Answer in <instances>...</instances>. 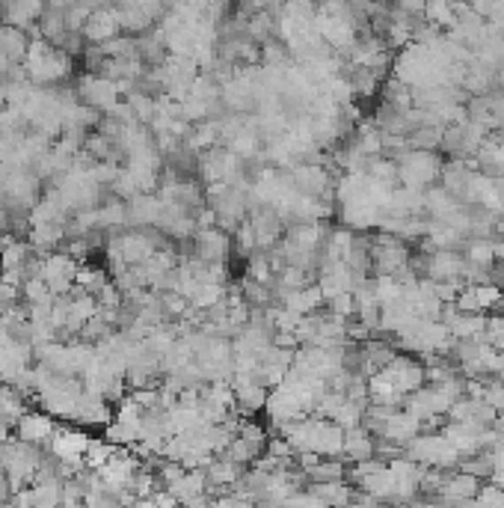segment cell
<instances>
[{
    "mask_svg": "<svg viewBox=\"0 0 504 508\" xmlns=\"http://www.w3.org/2000/svg\"><path fill=\"white\" fill-rule=\"evenodd\" d=\"M83 393H87V387H83L81 378H74V375H54L36 393V404H39L42 410H48L54 419L74 422V419H78V408H81Z\"/></svg>",
    "mask_w": 504,
    "mask_h": 508,
    "instance_id": "1",
    "label": "cell"
},
{
    "mask_svg": "<svg viewBox=\"0 0 504 508\" xmlns=\"http://www.w3.org/2000/svg\"><path fill=\"white\" fill-rule=\"evenodd\" d=\"M404 455L418 461L422 467H437L442 473L460 467V452L448 443V437L442 431H418L404 446Z\"/></svg>",
    "mask_w": 504,
    "mask_h": 508,
    "instance_id": "2",
    "label": "cell"
},
{
    "mask_svg": "<svg viewBox=\"0 0 504 508\" xmlns=\"http://www.w3.org/2000/svg\"><path fill=\"white\" fill-rule=\"evenodd\" d=\"M398 164V179L407 188H430L442 173V158L430 149H407L404 155L395 158Z\"/></svg>",
    "mask_w": 504,
    "mask_h": 508,
    "instance_id": "3",
    "label": "cell"
},
{
    "mask_svg": "<svg viewBox=\"0 0 504 508\" xmlns=\"http://www.w3.org/2000/svg\"><path fill=\"white\" fill-rule=\"evenodd\" d=\"M81 262L66 250H50L42 253V265H39V277L50 285L54 294H68L74 289V277H78Z\"/></svg>",
    "mask_w": 504,
    "mask_h": 508,
    "instance_id": "4",
    "label": "cell"
},
{
    "mask_svg": "<svg viewBox=\"0 0 504 508\" xmlns=\"http://www.w3.org/2000/svg\"><path fill=\"white\" fill-rule=\"evenodd\" d=\"M371 262H374V274H398L400 268L409 265L407 241L380 230L371 238Z\"/></svg>",
    "mask_w": 504,
    "mask_h": 508,
    "instance_id": "5",
    "label": "cell"
},
{
    "mask_svg": "<svg viewBox=\"0 0 504 508\" xmlns=\"http://www.w3.org/2000/svg\"><path fill=\"white\" fill-rule=\"evenodd\" d=\"M232 389H235V404L244 417H252L268 408V395H270V387L255 375V371H232Z\"/></svg>",
    "mask_w": 504,
    "mask_h": 508,
    "instance_id": "6",
    "label": "cell"
},
{
    "mask_svg": "<svg viewBox=\"0 0 504 508\" xmlns=\"http://www.w3.org/2000/svg\"><path fill=\"white\" fill-rule=\"evenodd\" d=\"M33 357H36V351H33L30 342H21V339H0V384H15L24 371L30 369Z\"/></svg>",
    "mask_w": 504,
    "mask_h": 508,
    "instance_id": "7",
    "label": "cell"
},
{
    "mask_svg": "<svg viewBox=\"0 0 504 508\" xmlns=\"http://www.w3.org/2000/svg\"><path fill=\"white\" fill-rule=\"evenodd\" d=\"M92 443V437L87 431H78V428H57L54 437L48 443V452L54 455L57 461H66V464H78V467H87L83 455Z\"/></svg>",
    "mask_w": 504,
    "mask_h": 508,
    "instance_id": "8",
    "label": "cell"
},
{
    "mask_svg": "<svg viewBox=\"0 0 504 508\" xmlns=\"http://www.w3.org/2000/svg\"><path fill=\"white\" fill-rule=\"evenodd\" d=\"M246 220H250V226H252L259 250H273L279 244L282 232H285V220H282L276 215V208H270V206H252Z\"/></svg>",
    "mask_w": 504,
    "mask_h": 508,
    "instance_id": "9",
    "label": "cell"
},
{
    "mask_svg": "<svg viewBox=\"0 0 504 508\" xmlns=\"http://www.w3.org/2000/svg\"><path fill=\"white\" fill-rule=\"evenodd\" d=\"M116 241H119V253H122L125 265H140V262H146L158 247H164V241H160L158 235L136 230V226L128 232H116Z\"/></svg>",
    "mask_w": 504,
    "mask_h": 508,
    "instance_id": "10",
    "label": "cell"
},
{
    "mask_svg": "<svg viewBox=\"0 0 504 508\" xmlns=\"http://www.w3.org/2000/svg\"><path fill=\"white\" fill-rule=\"evenodd\" d=\"M466 268L469 262L463 253L457 250H430L424 259V274L433 283H442V279H466Z\"/></svg>",
    "mask_w": 504,
    "mask_h": 508,
    "instance_id": "11",
    "label": "cell"
},
{
    "mask_svg": "<svg viewBox=\"0 0 504 508\" xmlns=\"http://www.w3.org/2000/svg\"><path fill=\"white\" fill-rule=\"evenodd\" d=\"M291 182L300 193H312V197H327L332 191L330 169L318 160H300L297 167H291Z\"/></svg>",
    "mask_w": 504,
    "mask_h": 508,
    "instance_id": "12",
    "label": "cell"
},
{
    "mask_svg": "<svg viewBox=\"0 0 504 508\" xmlns=\"http://www.w3.org/2000/svg\"><path fill=\"white\" fill-rule=\"evenodd\" d=\"M27 69L33 74V81L45 83V81H59L68 72V60L59 51H50L48 45H33L27 57Z\"/></svg>",
    "mask_w": 504,
    "mask_h": 508,
    "instance_id": "13",
    "label": "cell"
},
{
    "mask_svg": "<svg viewBox=\"0 0 504 508\" xmlns=\"http://www.w3.org/2000/svg\"><path fill=\"white\" fill-rule=\"evenodd\" d=\"M383 375H386L404 395L413 393V389H418L422 384H427L424 366H418V360H413L409 354H395V357L383 366Z\"/></svg>",
    "mask_w": 504,
    "mask_h": 508,
    "instance_id": "14",
    "label": "cell"
},
{
    "mask_svg": "<svg viewBox=\"0 0 504 508\" xmlns=\"http://www.w3.org/2000/svg\"><path fill=\"white\" fill-rule=\"evenodd\" d=\"M15 431H19V440H24V443L48 449L50 437H54V431H57V422L48 410L36 408V410L24 413V417L19 419V426H15Z\"/></svg>",
    "mask_w": 504,
    "mask_h": 508,
    "instance_id": "15",
    "label": "cell"
},
{
    "mask_svg": "<svg viewBox=\"0 0 504 508\" xmlns=\"http://www.w3.org/2000/svg\"><path fill=\"white\" fill-rule=\"evenodd\" d=\"M193 256H199L202 262H226L232 256V238L226 230L211 226V230H196L193 235Z\"/></svg>",
    "mask_w": 504,
    "mask_h": 508,
    "instance_id": "16",
    "label": "cell"
},
{
    "mask_svg": "<svg viewBox=\"0 0 504 508\" xmlns=\"http://www.w3.org/2000/svg\"><path fill=\"white\" fill-rule=\"evenodd\" d=\"M128 208V226H136V230H149V226H158L160 211H164V199L158 193H134L131 199H125Z\"/></svg>",
    "mask_w": 504,
    "mask_h": 508,
    "instance_id": "17",
    "label": "cell"
},
{
    "mask_svg": "<svg viewBox=\"0 0 504 508\" xmlns=\"http://www.w3.org/2000/svg\"><path fill=\"white\" fill-rule=\"evenodd\" d=\"M78 96L87 101V105L98 107L101 113H110V110L116 107V101L122 92H119L113 78H83L81 87H78Z\"/></svg>",
    "mask_w": 504,
    "mask_h": 508,
    "instance_id": "18",
    "label": "cell"
},
{
    "mask_svg": "<svg viewBox=\"0 0 504 508\" xmlns=\"http://www.w3.org/2000/svg\"><path fill=\"white\" fill-rule=\"evenodd\" d=\"M477 488H481V479L457 467V473H451V476L442 479L439 499H442V503H457V505L472 503L475 494H477Z\"/></svg>",
    "mask_w": 504,
    "mask_h": 508,
    "instance_id": "19",
    "label": "cell"
},
{
    "mask_svg": "<svg viewBox=\"0 0 504 508\" xmlns=\"http://www.w3.org/2000/svg\"><path fill=\"white\" fill-rule=\"evenodd\" d=\"M68 238V217L66 220H42L30 223V244L36 253H50Z\"/></svg>",
    "mask_w": 504,
    "mask_h": 508,
    "instance_id": "20",
    "label": "cell"
},
{
    "mask_svg": "<svg viewBox=\"0 0 504 508\" xmlns=\"http://www.w3.org/2000/svg\"><path fill=\"white\" fill-rule=\"evenodd\" d=\"M341 455L350 461H365V458H374L377 455V434L365 426H353L345 431V449Z\"/></svg>",
    "mask_w": 504,
    "mask_h": 508,
    "instance_id": "21",
    "label": "cell"
},
{
    "mask_svg": "<svg viewBox=\"0 0 504 508\" xmlns=\"http://www.w3.org/2000/svg\"><path fill=\"white\" fill-rule=\"evenodd\" d=\"M83 428H107L113 422V410H110V402L101 399L96 393H83L81 408H78V419Z\"/></svg>",
    "mask_w": 504,
    "mask_h": 508,
    "instance_id": "22",
    "label": "cell"
},
{
    "mask_svg": "<svg viewBox=\"0 0 504 508\" xmlns=\"http://www.w3.org/2000/svg\"><path fill=\"white\" fill-rule=\"evenodd\" d=\"M418 431H422V422H418L413 413H407V410L398 408L386 422H383V428H380L377 437H386V440H392V443L407 446L409 440L418 434Z\"/></svg>",
    "mask_w": 504,
    "mask_h": 508,
    "instance_id": "23",
    "label": "cell"
},
{
    "mask_svg": "<svg viewBox=\"0 0 504 508\" xmlns=\"http://www.w3.org/2000/svg\"><path fill=\"white\" fill-rule=\"evenodd\" d=\"M279 303H282L285 309L297 312V316H312V312L321 309L323 294H321V289H318V283H309V285H303V289H294V292L279 294Z\"/></svg>",
    "mask_w": 504,
    "mask_h": 508,
    "instance_id": "24",
    "label": "cell"
},
{
    "mask_svg": "<svg viewBox=\"0 0 504 508\" xmlns=\"http://www.w3.org/2000/svg\"><path fill=\"white\" fill-rule=\"evenodd\" d=\"M27 395L21 393L15 384H0V422L4 426L15 428L19 426V419L27 413Z\"/></svg>",
    "mask_w": 504,
    "mask_h": 508,
    "instance_id": "25",
    "label": "cell"
},
{
    "mask_svg": "<svg viewBox=\"0 0 504 508\" xmlns=\"http://www.w3.org/2000/svg\"><path fill=\"white\" fill-rule=\"evenodd\" d=\"M463 208V199H457L454 193L446 191V188H424V211L430 215L433 220H446L451 217L454 211Z\"/></svg>",
    "mask_w": 504,
    "mask_h": 508,
    "instance_id": "26",
    "label": "cell"
},
{
    "mask_svg": "<svg viewBox=\"0 0 504 508\" xmlns=\"http://www.w3.org/2000/svg\"><path fill=\"white\" fill-rule=\"evenodd\" d=\"M463 256L472 268H486L490 270L495 265V253H492V238H484V235H472V238L463 241Z\"/></svg>",
    "mask_w": 504,
    "mask_h": 508,
    "instance_id": "27",
    "label": "cell"
},
{
    "mask_svg": "<svg viewBox=\"0 0 504 508\" xmlns=\"http://www.w3.org/2000/svg\"><path fill=\"white\" fill-rule=\"evenodd\" d=\"M309 490L321 499L323 505H341V503H350V499H353V490L347 488L345 479H336V481H309Z\"/></svg>",
    "mask_w": 504,
    "mask_h": 508,
    "instance_id": "28",
    "label": "cell"
},
{
    "mask_svg": "<svg viewBox=\"0 0 504 508\" xmlns=\"http://www.w3.org/2000/svg\"><path fill=\"white\" fill-rule=\"evenodd\" d=\"M128 226V208H125V199H113V202H105L98 206V230L101 232H122Z\"/></svg>",
    "mask_w": 504,
    "mask_h": 508,
    "instance_id": "29",
    "label": "cell"
},
{
    "mask_svg": "<svg viewBox=\"0 0 504 508\" xmlns=\"http://www.w3.org/2000/svg\"><path fill=\"white\" fill-rule=\"evenodd\" d=\"M223 298H226V285L223 283H205V279H199V283H196V289L187 294L190 307L199 309V312L211 309L213 303H220Z\"/></svg>",
    "mask_w": 504,
    "mask_h": 508,
    "instance_id": "30",
    "label": "cell"
},
{
    "mask_svg": "<svg viewBox=\"0 0 504 508\" xmlns=\"http://www.w3.org/2000/svg\"><path fill=\"white\" fill-rule=\"evenodd\" d=\"M353 143L365 158H380L383 155V131L377 129V125H359L356 134H353Z\"/></svg>",
    "mask_w": 504,
    "mask_h": 508,
    "instance_id": "31",
    "label": "cell"
},
{
    "mask_svg": "<svg viewBox=\"0 0 504 508\" xmlns=\"http://www.w3.org/2000/svg\"><path fill=\"white\" fill-rule=\"evenodd\" d=\"M107 283H110V277H107V270H105V268L83 265V262H81L78 277H74V285H78L81 292H87V294H98L101 289H105Z\"/></svg>",
    "mask_w": 504,
    "mask_h": 508,
    "instance_id": "32",
    "label": "cell"
},
{
    "mask_svg": "<svg viewBox=\"0 0 504 508\" xmlns=\"http://www.w3.org/2000/svg\"><path fill=\"white\" fill-rule=\"evenodd\" d=\"M306 479L309 481H336V479H347V467L336 458H318L312 467H306Z\"/></svg>",
    "mask_w": 504,
    "mask_h": 508,
    "instance_id": "33",
    "label": "cell"
},
{
    "mask_svg": "<svg viewBox=\"0 0 504 508\" xmlns=\"http://www.w3.org/2000/svg\"><path fill=\"white\" fill-rule=\"evenodd\" d=\"M241 294L250 307H270L273 298H276L270 289V283H259V279H250V277L241 279Z\"/></svg>",
    "mask_w": 504,
    "mask_h": 508,
    "instance_id": "34",
    "label": "cell"
},
{
    "mask_svg": "<svg viewBox=\"0 0 504 508\" xmlns=\"http://www.w3.org/2000/svg\"><path fill=\"white\" fill-rule=\"evenodd\" d=\"M116 27H119V19L113 12H96L92 19L87 21V36L89 39H96V42H101V39H110L116 33Z\"/></svg>",
    "mask_w": 504,
    "mask_h": 508,
    "instance_id": "35",
    "label": "cell"
},
{
    "mask_svg": "<svg viewBox=\"0 0 504 508\" xmlns=\"http://www.w3.org/2000/svg\"><path fill=\"white\" fill-rule=\"evenodd\" d=\"M113 452H116V446L110 443L107 437H105V440L92 437L87 455H83V461H87V470H101V467H105V464L110 461V455H113Z\"/></svg>",
    "mask_w": 504,
    "mask_h": 508,
    "instance_id": "36",
    "label": "cell"
},
{
    "mask_svg": "<svg viewBox=\"0 0 504 508\" xmlns=\"http://www.w3.org/2000/svg\"><path fill=\"white\" fill-rule=\"evenodd\" d=\"M107 188L113 191V197H119V199H131L134 193H140V184H136L134 173H131L128 167H119V169H116L113 182H110Z\"/></svg>",
    "mask_w": 504,
    "mask_h": 508,
    "instance_id": "37",
    "label": "cell"
},
{
    "mask_svg": "<svg viewBox=\"0 0 504 508\" xmlns=\"http://www.w3.org/2000/svg\"><path fill=\"white\" fill-rule=\"evenodd\" d=\"M105 434H107V440H110L113 446H134L136 440H140V428L128 426V422L113 419V422H110V426L105 428Z\"/></svg>",
    "mask_w": 504,
    "mask_h": 508,
    "instance_id": "38",
    "label": "cell"
},
{
    "mask_svg": "<svg viewBox=\"0 0 504 508\" xmlns=\"http://www.w3.org/2000/svg\"><path fill=\"white\" fill-rule=\"evenodd\" d=\"M232 247L237 256L250 259L255 250H259V244H255V235H252V226L250 220H244V223H237V230L232 232Z\"/></svg>",
    "mask_w": 504,
    "mask_h": 508,
    "instance_id": "39",
    "label": "cell"
},
{
    "mask_svg": "<svg viewBox=\"0 0 504 508\" xmlns=\"http://www.w3.org/2000/svg\"><path fill=\"white\" fill-rule=\"evenodd\" d=\"M362 417H365V408L362 404H356V402H350V399H345V404L336 410V417H332V422L336 426H341V428H353V426H362Z\"/></svg>",
    "mask_w": 504,
    "mask_h": 508,
    "instance_id": "40",
    "label": "cell"
},
{
    "mask_svg": "<svg viewBox=\"0 0 504 508\" xmlns=\"http://www.w3.org/2000/svg\"><path fill=\"white\" fill-rule=\"evenodd\" d=\"M128 105L134 107V116L136 122H151V116H155V105L158 101L146 96V92H128Z\"/></svg>",
    "mask_w": 504,
    "mask_h": 508,
    "instance_id": "41",
    "label": "cell"
},
{
    "mask_svg": "<svg viewBox=\"0 0 504 508\" xmlns=\"http://www.w3.org/2000/svg\"><path fill=\"white\" fill-rule=\"evenodd\" d=\"M481 339H484L486 345H492L495 351H504V316H499V312H495V316L486 318Z\"/></svg>",
    "mask_w": 504,
    "mask_h": 508,
    "instance_id": "42",
    "label": "cell"
},
{
    "mask_svg": "<svg viewBox=\"0 0 504 508\" xmlns=\"http://www.w3.org/2000/svg\"><path fill=\"white\" fill-rule=\"evenodd\" d=\"M237 437L250 440V443L261 446V449L268 446V431H264V426H259V422H252L250 417L241 419V426H237Z\"/></svg>",
    "mask_w": 504,
    "mask_h": 508,
    "instance_id": "43",
    "label": "cell"
},
{
    "mask_svg": "<svg viewBox=\"0 0 504 508\" xmlns=\"http://www.w3.org/2000/svg\"><path fill=\"white\" fill-rule=\"evenodd\" d=\"M484 402L490 404V408H495V413H499V408H504V380L499 378L484 380Z\"/></svg>",
    "mask_w": 504,
    "mask_h": 508,
    "instance_id": "44",
    "label": "cell"
},
{
    "mask_svg": "<svg viewBox=\"0 0 504 508\" xmlns=\"http://www.w3.org/2000/svg\"><path fill=\"white\" fill-rule=\"evenodd\" d=\"M472 503H477V505H504V488H499L495 481H490V485H481Z\"/></svg>",
    "mask_w": 504,
    "mask_h": 508,
    "instance_id": "45",
    "label": "cell"
},
{
    "mask_svg": "<svg viewBox=\"0 0 504 508\" xmlns=\"http://www.w3.org/2000/svg\"><path fill=\"white\" fill-rule=\"evenodd\" d=\"M19 298H21V285H15L6 277H0V312H4L10 303H15Z\"/></svg>",
    "mask_w": 504,
    "mask_h": 508,
    "instance_id": "46",
    "label": "cell"
},
{
    "mask_svg": "<svg viewBox=\"0 0 504 508\" xmlns=\"http://www.w3.org/2000/svg\"><path fill=\"white\" fill-rule=\"evenodd\" d=\"M492 253H495V262H504V241H492Z\"/></svg>",
    "mask_w": 504,
    "mask_h": 508,
    "instance_id": "47",
    "label": "cell"
},
{
    "mask_svg": "<svg viewBox=\"0 0 504 508\" xmlns=\"http://www.w3.org/2000/svg\"><path fill=\"white\" fill-rule=\"evenodd\" d=\"M495 419H499L501 426H504V408H499V413H495Z\"/></svg>",
    "mask_w": 504,
    "mask_h": 508,
    "instance_id": "48",
    "label": "cell"
}]
</instances>
